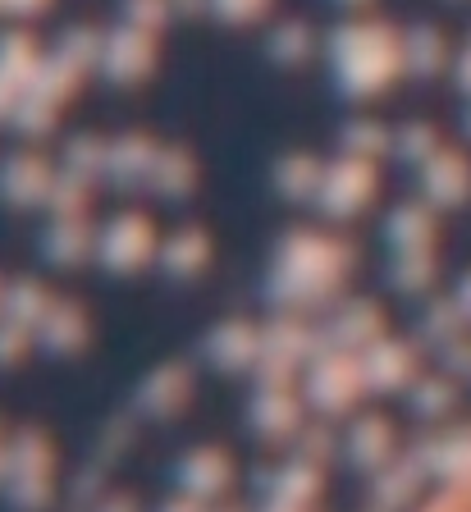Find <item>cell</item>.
Instances as JSON below:
<instances>
[{"label":"cell","mask_w":471,"mask_h":512,"mask_svg":"<svg viewBox=\"0 0 471 512\" xmlns=\"http://www.w3.org/2000/svg\"><path fill=\"white\" fill-rule=\"evenodd\" d=\"M426 512H471V467L462 471L453 485H444V494H439Z\"/></svg>","instance_id":"1"}]
</instances>
